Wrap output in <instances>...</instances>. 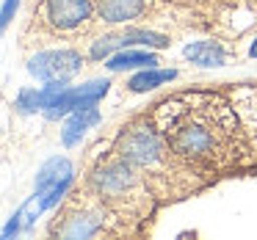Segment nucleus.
<instances>
[{"mask_svg": "<svg viewBox=\"0 0 257 240\" xmlns=\"http://www.w3.org/2000/svg\"><path fill=\"white\" fill-rule=\"evenodd\" d=\"M97 122H100V111H97V105L72 111V113L67 116V122H64V130H61L64 146H78L80 138H83V133H86L89 127H94Z\"/></svg>", "mask_w": 257, "mask_h": 240, "instance_id": "obj_12", "label": "nucleus"}, {"mask_svg": "<svg viewBox=\"0 0 257 240\" xmlns=\"http://www.w3.org/2000/svg\"><path fill=\"white\" fill-rule=\"evenodd\" d=\"M108 86H111V80H91V83H86V86H72V89L67 86V89L56 97V102L45 111V119L53 122V119L69 116V113L78 111V108L97 105V102L108 94Z\"/></svg>", "mask_w": 257, "mask_h": 240, "instance_id": "obj_8", "label": "nucleus"}, {"mask_svg": "<svg viewBox=\"0 0 257 240\" xmlns=\"http://www.w3.org/2000/svg\"><path fill=\"white\" fill-rule=\"evenodd\" d=\"M97 3V20L108 28L119 25H133L147 17L152 9V0H94Z\"/></svg>", "mask_w": 257, "mask_h": 240, "instance_id": "obj_9", "label": "nucleus"}, {"mask_svg": "<svg viewBox=\"0 0 257 240\" xmlns=\"http://www.w3.org/2000/svg\"><path fill=\"white\" fill-rule=\"evenodd\" d=\"M169 47L172 39L163 34H155V31H147V28H133V25H124V31H108L102 34L100 39H94L86 50L89 61H100V58H111L113 50H127V47Z\"/></svg>", "mask_w": 257, "mask_h": 240, "instance_id": "obj_7", "label": "nucleus"}, {"mask_svg": "<svg viewBox=\"0 0 257 240\" xmlns=\"http://www.w3.org/2000/svg\"><path fill=\"white\" fill-rule=\"evenodd\" d=\"M147 111L166 135L174 160L205 185L218 177L257 171L243 119L227 89L174 91Z\"/></svg>", "mask_w": 257, "mask_h": 240, "instance_id": "obj_1", "label": "nucleus"}, {"mask_svg": "<svg viewBox=\"0 0 257 240\" xmlns=\"http://www.w3.org/2000/svg\"><path fill=\"white\" fill-rule=\"evenodd\" d=\"M47 234L50 237H64V240H91V237L136 234V229L130 223H124L108 204H102L89 188L78 185L58 204Z\"/></svg>", "mask_w": 257, "mask_h": 240, "instance_id": "obj_5", "label": "nucleus"}, {"mask_svg": "<svg viewBox=\"0 0 257 240\" xmlns=\"http://www.w3.org/2000/svg\"><path fill=\"white\" fill-rule=\"evenodd\" d=\"M17 6H20V0H6V3H3V20H0V28L3 31L12 25L14 14H17Z\"/></svg>", "mask_w": 257, "mask_h": 240, "instance_id": "obj_17", "label": "nucleus"}, {"mask_svg": "<svg viewBox=\"0 0 257 240\" xmlns=\"http://www.w3.org/2000/svg\"><path fill=\"white\" fill-rule=\"evenodd\" d=\"M94 0H36L23 28V50L45 47L56 42H78L94 31Z\"/></svg>", "mask_w": 257, "mask_h": 240, "instance_id": "obj_4", "label": "nucleus"}, {"mask_svg": "<svg viewBox=\"0 0 257 240\" xmlns=\"http://www.w3.org/2000/svg\"><path fill=\"white\" fill-rule=\"evenodd\" d=\"M227 91L232 97L235 108H238L240 119H243L246 135H249V144L257 157V86H232Z\"/></svg>", "mask_w": 257, "mask_h": 240, "instance_id": "obj_10", "label": "nucleus"}, {"mask_svg": "<svg viewBox=\"0 0 257 240\" xmlns=\"http://www.w3.org/2000/svg\"><path fill=\"white\" fill-rule=\"evenodd\" d=\"M80 185L89 188L102 204L111 207L124 223H130L136 234L144 229V223L155 215L158 204H161L144 174L133 163L119 157L108 144L102 152L91 157Z\"/></svg>", "mask_w": 257, "mask_h": 240, "instance_id": "obj_3", "label": "nucleus"}, {"mask_svg": "<svg viewBox=\"0 0 257 240\" xmlns=\"http://www.w3.org/2000/svg\"><path fill=\"white\" fill-rule=\"evenodd\" d=\"M249 58H257V36L251 39V45H249Z\"/></svg>", "mask_w": 257, "mask_h": 240, "instance_id": "obj_18", "label": "nucleus"}, {"mask_svg": "<svg viewBox=\"0 0 257 240\" xmlns=\"http://www.w3.org/2000/svg\"><path fill=\"white\" fill-rule=\"evenodd\" d=\"M108 146L144 174L161 204L188 199V196L199 193L202 188H207L199 177L188 174L174 160L172 149L166 144V135L161 133L150 111H141L133 119H127L116 130V135L108 141Z\"/></svg>", "mask_w": 257, "mask_h": 240, "instance_id": "obj_2", "label": "nucleus"}, {"mask_svg": "<svg viewBox=\"0 0 257 240\" xmlns=\"http://www.w3.org/2000/svg\"><path fill=\"white\" fill-rule=\"evenodd\" d=\"M155 64H161V58L155 56V53H141V50H119L113 53L111 58H108L105 69L108 72H122V69H147V67H155Z\"/></svg>", "mask_w": 257, "mask_h": 240, "instance_id": "obj_15", "label": "nucleus"}, {"mask_svg": "<svg viewBox=\"0 0 257 240\" xmlns=\"http://www.w3.org/2000/svg\"><path fill=\"white\" fill-rule=\"evenodd\" d=\"M14 111L17 113H42V89H23L14 100Z\"/></svg>", "mask_w": 257, "mask_h": 240, "instance_id": "obj_16", "label": "nucleus"}, {"mask_svg": "<svg viewBox=\"0 0 257 240\" xmlns=\"http://www.w3.org/2000/svg\"><path fill=\"white\" fill-rule=\"evenodd\" d=\"M86 61L89 56L72 45L36 47V53L25 58V69L42 83H67L86 67Z\"/></svg>", "mask_w": 257, "mask_h": 240, "instance_id": "obj_6", "label": "nucleus"}, {"mask_svg": "<svg viewBox=\"0 0 257 240\" xmlns=\"http://www.w3.org/2000/svg\"><path fill=\"white\" fill-rule=\"evenodd\" d=\"M185 58L199 67H224L229 53L224 50L221 42H194L185 47Z\"/></svg>", "mask_w": 257, "mask_h": 240, "instance_id": "obj_13", "label": "nucleus"}, {"mask_svg": "<svg viewBox=\"0 0 257 240\" xmlns=\"http://www.w3.org/2000/svg\"><path fill=\"white\" fill-rule=\"evenodd\" d=\"M72 174H75V166H72V160H69V157H50V160L39 168L34 196H36V199L47 196L53 188H56V185H61L64 179H72Z\"/></svg>", "mask_w": 257, "mask_h": 240, "instance_id": "obj_11", "label": "nucleus"}, {"mask_svg": "<svg viewBox=\"0 0 257 240\" xmlns=\"http://www.w3.org/2000/svg\"><path fill=\"white\" fill-rule=\"evenodd\" d=\"M177 78V69H155V67H147L141 69L139 75L127 80V94H144V91H152L158 89L161 83H169V80Z\"/></svg>", "mask_w": 257, "mask_h": 240, "instance_id": "obj_14", "label": "nucleus"}]
</instances>
